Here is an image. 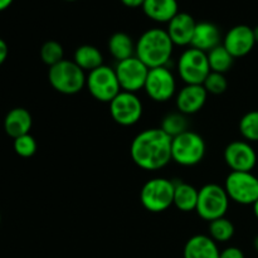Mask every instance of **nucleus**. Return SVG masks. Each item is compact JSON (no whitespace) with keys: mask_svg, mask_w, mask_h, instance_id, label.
I'll return each mask as SVG.
<instances>
[{"mask_svg":"<svg viewBox=\"0 0 258 258\" xmlns=\"http://www.w3.org/2000/svg\"><path fill=\"white\" fill-rule=\"evenodd\" d=\"M171 140L160 127L146 128L134 138L130 155L144 170H159L171 161Z\"/></svg>","mask_w":258,"mask_h":258,"instance_id":"1","label":"nucleus"},{"mask_svg":"<svg viewBox=\"0 0 258 258\" xmlns=\"http://www.w3.org/2000/svg\"><path fill=\"white\" fill-rule=\"evenodd\" d=\"M174 43L168 32L160 28H151L144 32L136 42L135 55L149 68L165 67L173 54Z\"/></svg>","mask_w":258,"mask_h":258,"instance_id":"2","label":"nucleus"},{"mask_svg":"<svg viewBox=\"0 0 258 258\" xmlns=\"http://www.w3.org/2000/svg\"><path fill=\"white\" fill-rule=\"evenodd\" d=\"M85 71L78 67L73 60L63 59L49 67L48 80L57 92L63 95H76L86 86Z\"/></svg>","mask_w":258,"mask_h":258,"instance_id":"3","label":"nucleus"},{"mask_svg":"<svg viewBox=\"0 0 258 258\" xmlns=\"http://www.w3.org/2000/svg\"><path fill=\"white\" fill-rule=\"evenodd\" d=\"M174 180L166 178H153L146 181L140 190V202L146 211L161 213L174 203Z\"/></svg>","mask_w":258,"mask_h":258,"instance_id":"4","label":"nucleus"},{"mask_svg":"<svg viewBox=\"0 0 258 258\" xmlns=\"http://www.w3.org/2000/svg\"><path fill=\"white\" fill-rule=\"evenodd\" d=\"M206 141L194 131H185L171 140V160L181 166H194L206 155Z\"/></svg>","mask_w":258,"mask_h":258,"instance_id":"5","label":"nucleus"},{"mask_svg":"<svg viewBox=\"0 0 258 258\" xmlns=\"http://www.w3.org/2000/svg\"><path fill=\"white\" fill-rule=\"evenodd\" d=\"M229 197L224 186L218 184H207L199 189L196 212L204 221L212 222L226 216L229 207Z\"/></svg>","mask_w":258,"mask_h":258,"instance_id":"6","label":"nucleus"},{"mask_svg":"<svg viewBox=\"0 0 258 258\" xmlns=\"http://www.w3.org/2000/svg\"><path fill=\"white\" fill-rule=\"evenodd\" d=\"M86 87L95 100L106 103H110L121 92L115 70L105 64L88 72Z\"/></svg>","mask_w":258,"mask_h":258,"instance_id":"7","label":"nucleus"},{"mask_svg":"<svg viewBox=\"0 0 258 258\" xmlns=\"http://www.w3.org/2000/svg\"><path fill=\"white\" fill-rule=\"evenodd\" d=\"M224 189L229 199L241 206H253L258 199V178L251 171H231Z\"/></svg>","mask_w":258,"mask_h":258,"instance_id":"8","label":"nucleus"},{"mask_svg":"<svg viewBox=\"0 0 258 258\" xmlns=\"http://www.w3.org/2000/svg\"><path fill=\"white\" fill-rule=\"evenodd\" d=\"M178 73L185 85H203L211 73L207 53L190 47L178 59Z\"/></svg>","mask_w":258,"mask_h":258,"instance_id":"9","label":"nucleus"},{"mask_svg":"<svg viewBox=\"0 0 258 258\" xmlns=\"http://www.w3.org/2000/svg\"><path fill=\"white\" fill-rule=\"evenodd\" d=\"M143 102L136 93L121 91L110 102V115L121 126H133L143 116Z\"/></svg>","mask_w":258,"mask_h":258,"instance_id":"10","label":"nucleus"},{"mask_svg":"<svg viewBox=\"0 0 258 258\" xmlns=\"http://www.w3.org/2000/svg\"><path fill=\"white\" fill-rule=\"evenodd\" d=\"M150 68L144 64L136 55L128 59L117 62L115 68L121 91L136 93L138 91L144 90L146 78H148Z\"/></svg>","mask_w":258,"mask_h":258,"instance_id":"11","label":"nucleus"},{"mask_svg":"<svg viewBox=\"0 0 258 258\" xmlns=\"http://www.w3.org/2000/svg\"><path fill=\"white\" fill-rule=\"evenodd\" d=\"M146 95L155 102H166L176 91V81L168 67L151 68L145 82Z\"/></svg>","mask_w":258,"mask_h":258,"instance_id":"12","label":"nucleus"},{"mask_svg":"<svg viewBox=\"0 0 258 258\" xmlns=\"http://www.w3.org/2000/svg\"><path fill=\"white\" fill-rule=\"evenodd\" d=\"M224 161L232 171H251L257 164V154L248 141L236 140L224 149Z\"/></svg>","mask_w":258,"mask_h":258,"instance_id":"13","label":"nucleus"},{"mask_svg":"<svg viewBox=\"0 0 258 258\" xmlns=\"http://www.w3.org/2000/svg\"><path fill=\"white\" fill-rule=\"evenodd\" d=\"M256 44L253 28L239 24L231 28L223 39V47L233 58H241L248 54Z\"/></svg>","mask_w":258,"mask_h":258,"instance_id":"14","label":"nucleus"},{"mask_svg":"<svg viewBox=\"0 0 258 258\" xmlns=\"http://www.w3.org/2000/svg\"><path fill=\"white\" fill-rule=\"evenodd\" d=\"M208 95L203 85H185L176 95V108L184 115L199 112L206 105Z\"/></svg>","mask_w":258,"mask_h":258,"instance_id":"15","label":"nucleus"},{"mask_svg":"<svg viewBox=\"0 0 258 258\" xmlns=\"http://www.w3.org/2000/svg\"><path fill=\"white\" fill-rule=\"evenodd\" d=\"M196 27L197 22L190 14L179 12L168 23V29H166V32H168L169 37H170L174 45L185 47V45H190Z\"/></svg>","mask_w":258,"mask_h":258,"instance_id":"16","label":"nucleus"},{"mask_svg":"<svg viewBox=\"0 0 258 258\" xmlns=\"http://www.w3.org/2000/svg\"><path fill=\"white\" fill-rule=\"evenodd\" d=\"M221 30L216 24L211 22H201L197 23L190 47L208 53L213 48L221 45Z\"/></svg>","mask_w":258,"mask_h":258,"instance_id":"17","label":"nucleus"},{"mask_svg":"<svg viewBox=\"0 0 258 258\" xmlns=\"http://www.w3.org/2000/svg\"><path fill=\"white\" fill-rule=\"evenodd\" d=\"M221 251L216 241L206 234H196L184 246V258H219Z\"/></svg>","mask_w":258,"mask_h":258,"instance_id":"18","label":"nucleus"},{"mask_svg":"<svg viewBox=\"0 0 258 258\" xmlns=\"http://www.w3.org/2000/svg\"><path fill=\"white\" fill-rule=\"evenodd\" d=\"M33 125V118L29 111L24 107H15L7 113L4 118V130L10 138L17 139L19 136L29 134Z\"/></svg>","mask_w":258,"mask_h":258,"instance_id":"19","label":"nucleus"},{"mask_svg":"<svg viewBox=\"0 0 258 258\" xmlns=\"http://www.w3.org/2000/svg\"><path fill=\"white\" fill-rule=\"evenodd\" d=\"M143 10L154 22L169 23L179 13V5L176 0H145Z\"/></svg>","mask_w":258,"mask_h":258,"instance_id":"20","label":"nucleus"},{"mask_svg":"<svg viewBox=\"0 0 258 258\" xmlns=\"http://www.w3.org/2000/svg\"><path fill=\"white\" fill-rule=\"evenodd\" d=\"M108 50L111 55L117 62L128 59L134 57L136 53V44L134 43L133 38L123 32H116L110 37L107 43Z\"/></svg>","mask_w":258,"mask_h":258,"instance_id":"21","label":"nucleus"},{"mask_svg":"<svg viewBox=\"0 0 258 258\" xmlns=\"http://www.w3.org/2000/svg\"><path fill=\"white\" fill-rule=\"evenodd\" d=\"M174 184H175V190H174L173 206L184 213L196 211L199 196L198 189L184 181H174Z\"/></svg>","mask_w":258,"mask_h":258,"instance_id":"22","label":"nucleus"},{"mask_svg":"<svg viewBox=\"0 0 258 258\" xmlns=\"http://www.w3.org/2000/svg\"><path fill=\"white\" fill-rule=\"evenodd\" d=\"M73 62L83 71L91 72L103 64V57L98 48L90 44H83L75 50Z\"/></svg>","mask_w":258,"mask_h":258,"instance_id":"23","label":"nucleus"},{"mask_svg":"<svg viewBox=\"0 0 258 258\" xmlns=\"http://www.w3.org/2000/svg\"><path fill=\"white\" fill-rule=\"evenodd\" d=\"M208 57L209 67H211L212 72H218V73H226L231 70L233 66L234 58L232 57L231 53L223 47V44L218 45V47L213 48L207 53Z\"/></svg>","mask_w":258,"mask_h":258,"instance_id":"24","label":"nucleus"},{"mask_svg":"<svg viewBox=\"0 0 258 258\" xmlns=\"http://www.w3.org/2000/svg\"><path fill=\"white\" fill-rule=\"evenodd\" d=\"M208 231L209 237L213 241H216L217 243H224V242H228L229 239H232L236 229H234L233 223L228 218L222 217V218L209 222Z\"/></svg>","mask_w":258,"mask_h":258,"instance_id":"25","label":"nucleus"},{"mask_svg":"<svg viewBox=\"0 0 258 258\" xmlns=\"http://www.w3.org/2000/svg\"><path fill=\"white\" fill-rule=\"evenodd\" d=\"M189 122L186 115L181 112H171L168 113L161 121V130L165 134H168L171 139L180 134L185 133L189 130Z\"/></svg>","mask_w":258,"mask_h":258,"instance_id":"26","label":"nucleus"},{"mask_svg":"<svg viewBox=\"0 0 258 258\" xmlns=\"http://www.w3.org/2000/svg\"><path fill=\"white\" fill-rule=\"evenodd\" d=\"M239 133L248 143L258 141V110L249 111L239 121Z\"/></svg>","mask_w":258,"mask_h":258,"instance_id":"27","label":"nucleus"},{"mask_svg":"<svg viewBox=\"0 0 258 258\" xmlns=\"http://www.w3.org/2000/svg\"><path fill=\"white\" fill-rule=\"evenodd\" d=\"M40 59L43 63L52 67L64 59V49L57 40H47L40 48Z\"/></svg>","mask_w":258,"mask_h":258,"instance_id":"28","label":"nucleus"},{"mask_svg":"<svg viewBox=\"0 0 258 258\" xmlns=\"http://www.w3.org/2000/svg\"><path fill=\"white\" fill-rule=\"evenodd\" d=\"M14 151L22 158H32L37 153V141L30 134L14 139Z\"/></svg>","mask_w":258,"mask_h":258,"instance_id":"29","label":"nucleus"},{"mask_svg":"<svg viewBox=\"0 0 258 258\" xmlns=\"http://www.w3.org/2000/svg\"><path fill=\"white\" fill-rule=\"evenodd\" d=\"M203 86L208 93H212V95H222L228 88V82H227V78L223 73L212 72L211 71L208 77L204 81Z\"/></svg>","mask_w":258,"mask_h":258,"instance_id":"30","label":"nucleus"},{"mask_svg":"<svg viewBox=\"0 0 258 258\" xmlns=\"http://www.w3.org/2000/svg\"><path fill=\"white\" fill-rule=\"evenodd\" d=\"M219 258H246L243 251L238 247H227L223 251H221Z\"/></svg>","mask_w":258,"mask_h":258,"instance_id":"31","label":"nucleus"},{"mask_svg":"<svg viewBox=\"0 0 258 258\" xmlns=\"http://www.w3.org/2000/svg\"><path fill=\"white\" fill-rule=\"evenodd\" d=\"M8 54H9V48H8L7 42L0 38V66L7 60Z\"/></svg>","mask_w":258,"mask_h":258,"instance_id":"32","label":"nucleus"},{"mask_svg":"<svg viewBox=\"0 0 258 258\" xmlns=\"http://www.w3.org/2000/svg\"><path fill=\"white\" fill-rule=\"evenodd\" d=\"M120 2L127 8H143L145 0H120Z\"/></svg>","mask_w":258,"mask_h":258,"instance_id":"33","label":"nucleus"},{"mask_svg":"<svg viewBox=\"0 0 258 258\" xmlns=\"http://www.w3.org/2000/svg\"><path fill=\"white\" fill-rule=\"evenodd\" d=\"M14 0H0V12H4L7 10L10 5L13 4Z\"/></svg>","mask_w":258,"mask_h":258,"instance_id":"34","label":"nucleus"},{"mask_svg":"<svg viewBox=\"0 0 258 258\" xmlns=\"http://www.w3.org/2000/svg\"><path fill=\"white\" fill-rule=\"evenodd\" d=\"M253 213L256 216V218L258 219V199L256 201V203L253 204Z\"/></svg>","mask_w":258,"mask_h":258,"instance_id":"35","label":"nucleus"},{"mask_svg":"<svg viewBox=\"0 0 258 258\" xmlns=\"http://www.w3.org/2000/svg\"><path fill=\"white\" fill-rule=\"evenodd\" d=\"M253 247H254V249H256V252L258 253V234L256 237H254V239H253Z\"/></svg>","mask_w":258,"mask_h":258,"instance_id":"36","label":"nucleus"},{"mask_svg":"<svg viewBox=\"0 0 258 258\" xmlns=\"http://www.w3.org/2000/svg\"><path fill=\"white\" fill-rule=\"evenodd\" d=\"M253 34H254V39H256V43H258V25L253 28Z\"/></svg>","mask_w":258,"mask_h":258,"instance_id":"37","label":"nucleus"},{"mask_svg":"<svg viewBox=\"0 0 258 258\" xmlns=\"http://www.w3.org/2000/svg\"><path fill=\"white\" fill-rule=\"evenodd\" d=\"M66 2H77V0H66Z\"/></svg>","mask_w":258,"mask_h":258,"instance_id":"38","label":"nucleus"},{"mask_svg":"<svg viewBox=\"0 0 258 258\" xmlns=\"http://www.w3.org/2000/svg\"><path fill=\"white\" fill-rule=\"evenodd\" d=\"M0 223H2V213H0Z\"/></svg>","mask_w":258,"mask_h":258,"instance_id":"39","label":"nucleus"}]
</instances>
